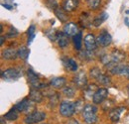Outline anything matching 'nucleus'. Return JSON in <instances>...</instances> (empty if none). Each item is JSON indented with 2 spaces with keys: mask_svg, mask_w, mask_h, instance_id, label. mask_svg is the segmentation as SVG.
I'll return each mask as SVG.
<instances>
[{
  "mask_svg": "<svg viewBox=\"0 0 129 124\" xmlns=\"http://www.w3.org/2000/svg\"><path fill=\"white\" fill-rule=\"evenodd\" d=\"M82 116L87 124H94L97 122V108L95 105L87 104L82 110Z\"/></svg>",
  "mask_w": 129,
  "mask_h": 124,
  "instance_id": "1",
  "label": "nucleus"
},
{
  "mask_svg": "<svg viewBox=\"0 0 129 124\" xmlns=\"http://www.w3.org/2000/svg\"><path fill=\"white\" fill-rule=\"evenodd\" d=\"M23 76L22 70L19 68H9L1 73V78L4 80H15Z\"/></svg>",
  "mask_w": 129,
  "mask_h": 124,
  "instance_id": "2",
  "label": "nucleus"
},
{
  "mask_svg": "<svg viewBox=\"0 0 129 124\" xmlns=\"http://www.w3.org/2000/svg\"><path fill=\"white\" fill-rule=\"evenodd\" d=\"M27 75H28L29 82H30V84H31V86H32L33 88L42 89V88H45V87H46V84L40 80L38 75H37L33 70L29 69V70L27 71Z\"/></svg>",
  "mask_w": 129,
  "mask_h": 124,
  "instance_id": "3",
  "label": "nucleus"
},
{
  "mask_svg": "<svg viewBox=\"0 0 129 124\" xmlns=\"http://www.w3.org/2000/svg\"><path fill=\"white\" fill-rule=\"evenodd\" d=\"M46 118V114L43 111H33L28 116L25 117V123L26 124H37L42 122Z\"/></svg>",
  "mask_w": 129,
  "mask_h": 124,
  "instance_id": "4",
  "label": "nucleus"
},
{
  "mask_svg": "<svg viewBox=\"0 0 129 124\" xmlns=\"http://www.w3.org/2000/svg\"><path fill=\"white\" fill-rule=\"evenodd\" d=\"M60 113L64 117H71L76 113L75 103L71 101H63L60 105Z\"/></svg>",
  "mask_w": 129,
  "mask_h": 124,
  "instance_id": "5",
  "label": "nucleus"
},
{
  "mask_svg": "<svg viewBox=\"0 0 129 124\" xmlns=\"http://www.w3.org/2000/svg\"><path fill=\"white\" fill-rule=\"evenodd\" d=\"M96 42H97V45L105 48V47H108L111 44V42H112V37H111V35L107 31L103 30V31L97 36Z\"/></svg>",
  "mask_w": 129,
  "mask_h": 124,
  "instance_id": "6",
  "label": "nucleus"
},
{
  "mask_svg": "<svg viewBox=\"0 0 129 124\" xmlns=\"http://www.w3.org/2000/svg\"><path fill=\"white\" fill-rule=\"evenodd\" d=\"M33 102L29 97H25L24 99H22L20 102H18L15 104V108L19 111V112H29L31 108H34Z\"/></svg>",
  "mask_w": 129,
  "mask_h": 124,
  "instance_id": "7",
  "label": "nucleus"
},
{
  "mask_svg": "<svg viewBox=\"0 0 129 124\" xmlns=\"http://www.w3.org/2000/svg\"><path fill=\"white\" fill-rule=\"evenodd\" d=\"M107 95H108V89L107 88H104V87L103 88H98L94 93L93 97H92V101L95 104H100L106 99Z\"/></svg>",
  "mask_w": 129,
  "mask_h": 124,
  "instance_id": "8",
  "label": "nucleus"
},
{
  "mask_svg": "<svg viewBox=\"0 0 129 124\" xmlns=\"http://www.w3.org/2000/svg\"><path fill=\"white\" fill-rule=\"evenodd\" d=\"M84 46L87 51H90V52L94 51L97 47L96 38L92 34H87L84 37Z\"/></svg>",
  "mask_w": 129,
  "mask_h": 124,
  "instance_id": "9",
  "label": "nucleus"
},
{
  "mask_svg": "<svg viewBox=\"0 0 129 124\" xmlns=\"http://www.w3.org/2000/svg\"><path fill=\"white\" fill-rule=\"evenodd\" d=\"M74 82L77 85V87H79V88L85 87L87 84V78H86L85 74L83 72H80L79 74H77V76L74 78Z\"/></svg>",
  "mask_w": 129,
  "mask_h": 124,
  "instance_id": "10",
  "label": "nucleus"
},
{
  "mask_svg": "<svg viewBox=\"0 0 129 124\" xmlns=\"http://www.w3.org/2000/svg\"><path fill=\"white\" fill-rule=\"evenodd\" d=\"M64 33L67 34L69 37H74L75 35H77L79 33V28H78L77 24H75L73 22H69L64 25Z\"/></svg>",
  "mask_w": 129,
  "mask_h": 124,
  "instance_id": "11",
  "label": "nucleus"
},
{
  "mask_svg": "<svg viewBox=\"0 0 129 124\" xmlns=\"http://www.w3.org/2000/svg\"><path fill=\"white\" fill-rule=\"evenodd\" d=\"M123 111H125V107H116V108L111 109L110 112H109V118H110V120L112 122H114V123L118 122L119 119H120V115L122 114Z\"/></svg>",
  "mask_w": 129,
  "mask_h": 124,
  "instance_id": "12",
  "label": "nucleus"
},
{
  "mask_svg": "<svg viewBox=\"0 0 129 124\" xmlns=\"http://www.w3.org/2000/svg\"><path fill=\"white\" fill-rule=\"evenodd\" d=\"M79 6V0H64L63 3V8L67 12L75 11Z\"/></svg>",
  "mask_w": 129,
  "mask_h": 124,
  "instance_id": "13",
  "label": "nucleus"
},
{
  "mask_svg": "<svg viewBox=\"0 0 129 124\" xmlns=\"http://www.w3.org/2000/svg\"><path fill=\"white\" fill-rule=\"evenodd\" d=\"M58 45L62 49H66L69 45V36L67 34H64V32H59L58 35Z\"/></svg>",
  "mask_w": 129,
  "mask_h": 124,
  "instance_id": "14",
  "label": "nucleus"
},
{
  "mask_svg": "<svg viewBox=\"0 0 129 124\" xmlns=\"http://www.w3.org/2000/svg\"><path fill=\"white\" fill-rule=\"evenodd\" d=\"M2 58L5 60H15L18 58V51L15 49H6L2 52Z\"/></svg>",
  "mask_w": 129,
  "mask_h": 124,
  "instance_id": "15",
  "label": "nucleus"
},
{
  "mask_svg": "<svg viewBox=\"0 0 129 124\" xmlns=\"http://www.w3.org/2000/svg\"><path fill=\"white\" fill-rule=\"evenodd\" d=\"M29 98L34 102L39 103L43 99V93L41 92L39 89H37V88H32L30 93H29Z\"/></svg>",
  "mask_w": 129,
  "mask_h": 124,
  "instance_id": "16",
  "label": "nucleus"
},
{
  "mask_svg": "<svg viewBox=\"0 0 129 124\" xmlns=\"http://www.w3.org/2000/svg\"><path fill=\"white\" fill-rule=\"evenodd\" d=\"M51 86L54 87V88H62L64 87V84H66V78L63 77H60V78H54L51 79V82H50Z\"/></svg>",
  "mask_w": 129,
  "mask_h": 124,
  "instance_id": "17",
  "label": "nucleus"
},
{
  "mask_svg": "<svg viewBox=\"0 0 129 124\" xmlns=\"http://www.w3.org/2000/svg\"><path fill=\"white\" fill-rule=\"evenodd\" d=\"M62 61L64 63V66L68 70H70V71H72V72H77V70H78V65H77V63L75 62V60L69 59V58H63Z\"/></svg>",
  "mask_w": 129,
  "mask_h": 124,
  "instance_id": "18",
  "label": "nucleus"
},
{
  "mask_svg": "<svg viewBox=\"0 0 129 124\" xmlns=\"http://www.w3.org/2000/svg\"><path fill=\"white\" fill-rule=\"evenodd\" d=\"M97 89L98 88L96 87L95 84H90L88 86H85L84 87V95H85V97L86 98H92Z\"/></svg>",
  "mask_w": 129,
  "mask_h": 124,
  "instance_id": "19",
  "label": "nucleus"
},
{
  "mask_svg": "<svg viewBox=\"0 0 129 124\" xmlns=\"http://www.w3.org/2000/svg\"><path fill=\"white\" fill-rule=\"evenodd\" d=\"M18 112H19V111H18L15 107H13V108L10 109V110L4 115V118L7 119V120H9V121H14V120L18 119V116H19Z\"/></svg>",
  "mask_w": 129,
  "mask_h": 124,
  "instance_id": "20",
  "label": "nucleus"
},
{
  "mask_svg": "<svg viewBox=\"0 0 129 124\" xmlns=\"http://www.w3.org/2000/svg\"><path fill=\"white\" fill-rule=\"evenodd\" d=\"M55 11V14L56 16L58 17V19L61 21V22H66L67 20H68V16H67V11L64 10V8H60V7H58L56 10H54Z\"/></svg>",
  "mask_w": 129,
  "mask_h": 124,
  "instance_id": "21",
  "label": "nucleus"
},
{
  "mask_svg": "<svg viewBox=\"0 0 129 124\" xmlns=\"http://www.w3.org/2000/svg\"><path fill=\"white\" fill-rule=\"evenodd\" d=\"M29 54H30V51L28 50L27 47H21L18 50V58H20L22 60H25V61L28 60Z\"/></svg>",
  "mask_w": 129,
  "mask_h": 124,
  "instance_id": "22",
  "label": "nucleus"
},
{
  "mask_svg": "<svg viewBox=\"0 0 129 124\" xmlns=\"http://www.w3.org/2000/svg\"><path fill=\"white\" fill-rule=\"evenodd\" d=\"M108 18V14L106 13V12H103V13H101L100 15H98L96 18H94V20H93V25L95 26V27H98V26H100L106 19Z\"/></svg>",
  "mask_w": 129,
  "mask_h": 124,
  "instance_id": "23",
  "label": "nucleus"
},
{
  "mask_svg": "<svg viewBox=\"0 0 129 124\" xmlns=\"http://www.w3.org/2000/svg\"><path fill=\"white\" fill-rule=\"evenodd\" d=\"M81 40H82V34H81V32H79L77 35H75L73 37L74 45H75V48L78 51H80L81 49Z\"/></svg>",
  "mask_w": 129,
  "mask_h": 124,
  "instance_id": "24",
  "label": "nucleus"
},
{
  "mask_svg": "<svg viewBox=\"0 0 129 124\" xmlns=\"http://www.w3.org/2000/svg\"><path fill=\"white\" fill-rule=\"evenodd\" d=\"M49 103L51 107H55L59 103V95L58 93H51L49 95Z\"/></svg>",
  "mask_w": 129,
  "mask_h": 124,
  "instance_id": "25",
  "label": "nucleus"
},
{
  "mask_svg": "<svg viewBox=\"0 0 129 124\" xmlns=\"http://www.w3.org/2000/svg\"><path fill=\"white\" fill-rule=\"evenodd\" d=\"M96 80L100 84H103V85H108V84H110V82H111L109 77H107V76H105V75H103V74H100L96 78Z\"/></svg>",
  "mask_w": 129,
  "mask_h": 124,
  "instance_id": "26",
  "label": "nucleus"
},
{
  "mask_svg": "<svg viewBox=\"0 0 129 124\" xmlns=\"http://www.w3.org/2000/svg\"><path fill=\"white\" fill-rule=\"evenodd\" d=\"M27 34H28V45H30L33 42V40L35 38V35H36V29H35V26L34 25H31L29 27Z\"/></svg>",
  "mask_w": 129,
  "mask_h": 124,
  "instance_id": "27",
  "label": "nucleus"
},
{
  "mask_svg": "<svg viewBox=\"0 0 129 124\" xmlns=\"http://www.w3.org/2000/svg\"><path fill=\"white\" fill-rule=\"evenodd\" d=\"M100 1L101 0H86V4L90 9L96 10L100 5Z\"/></svg>",
  "mask_w": 129,
  "mask_h": 124,
  "instance_id": "28",
  "label": "nucleus"
},
{
  "mask_svg": "<svg viewBox=\"0 0 129 124\" xmlns=\"http://www.w3.org/2000/svg\"><path fill=\"white\" fill-rule=\"evenodd\" d=\"M46 35L51 41H57L59 32H57L56 30H48L46 32Z\"/></svg>",
  "mask_w": 129,
  "mask_h": 124,
  "instance_id": "29",
  "label": "nucleus"
},
{
  "mask_svg": "<svg viewBox=\"0 0 129 124\" xmlns=\"http://www.w3.org/2000/svg\"><path fill=\"white\" fill-rule=\"evenodd\" d=\"M75 89L73 88V87H71V86H67V87H64L63 88V93H64V96H67V97H73L74 95H75Z\"/></svg>",
  "mask_w": 129,
  "mask_h": 124,
  "instance_id": "30",
  "label": "nucleus"
},
{
  "mask_svg": "<svg viewBox=\"0 0 129 124\" xmlns=\"http://www.w3.org/2000/svg\"><path fill=\"white\" fill-rule=\"evenodd\" d=\"M75 108H76V112H80V111H82L83 108H84V102L82 99H79L75 102Z\"/></svg>",
  "mask_w": 129,
  "mask_h": 124,
  "instance_id": "31",
  "label": "nucleus"
},
{
  "mask_svg": "<svg viewBox=\"0 0 129 124\" xmlns=\"http://www.w3.org/2000/svg\"><path fill=\"white\" fill-rule=\"evenodd\" d=\"M100 74H101V71H100L98 68H93V69L90 70V77L95 78V79H96V78Z\"/></svg>",
  "mask_w": 129,
  "mask_h": 124,
  "instance_id": "32",
  "label": "nucleus"
},
{
  "mask_svg": "<svg viewBox=\"0 0 129 124\" xmlns=\"http://www.w3.org/2000/svg\"><path fill=\"white\" fill-rule=\"evenodd\" d=\"M87 19H88V15H87L86 13H84V14L81 15V21H82V23H83L82 26H84V27H88V26H89L90 21H88Z\"/></svg>",
  "mask_w": 129,
  "mask_h": 124,
  "instance_id": "33",
  "label": "nucleus"
},
{
  "mask_svg": "<svg viewBox=\"0 0 129 124\" xmlns=\"http://www.w3.org/2000/svg\"><path fill=\"white\" fill-rule=\"evenodd\" d=\"M17 35H18V31H17L16 29H14L13 27L10 28V31L8 32V34H7V36L8 37H11V38L12 37H16Z\"/></svg>",
  "mask_w": 129,
  "mask_h": 124,
  "instance_id": "34",
  "label": "nucleus"
},
{
  "mask_svg": "<svg viewBox=\"0 0 129 124\" xmlns=\"http://www.w3.org/2000/svg\"><path fill=\"white\" fill-rule=\"evenodd\" d=\"M124 23L126 24V26L129 27V9L125 10L124 12Z\"/></svg>",
  "mask_w": 129,
  "mask_h": 124,
  "instance_id": "35",
  "label": "nucleus"
},
{
  "mask_svg": "<svg viewBox=\"0 0 129 124\" xmlns=\"http://www.w3.org/2000/svg\"><path fill=\"white\" fill-rule=\"evenodd\" d=\"M49 4H50V7L53 8L54 10H56V9L59 7V6H58V3H57L56 0H49Z\"/></svg>",
  "mask_w": 129,
  "mask_h": 124,
  "instance_id": "36",
  "label": "nucleus"
},
{
  "mask_svg": "<svg viewBox=\"0 0 129 124\" xmlns=\"http://www.w3.org/2000/svg\"><path fill=\"white\" fill-rule=\"evenodd\" d=\"M69 124H80L77 120H71L70 122H69Z\"/></svg>",
  "mask_w": 129,
  "mask_h": 124,
  "instance_id": "37",
  "label": "nucleus"
},
{
  "mask_svg": "<svg viewBox=\"0 0 129 124\" xmlns=\"http://www.w3.org/2000/svg\"><path fill=\"white\" fill-rule=\"evenodd\" d=\"M2 6H4V7H6L7 9H11L12 7L10 6V5H7V4H2Z\"/></svg>",
  "mask_w": 129,
  "mask_h": 124,
  "instance_id": "38",
  "label": "nucleus"
},
{
  "mask_svg": "<svg viewBox=\"0 0 129 124\" xmlns=\"http://www.w3.org/2000/svg\"><path fill=\"white\" fill-rule=\"evenodd\" d=\"M4 39H5V38H4V36H1V42H0V44H1V45H3V42H4Z\"/></svg>",
  "mask_w": 129,
  "mask_h": 124,
  "instance_id": "39",
  "label": "nucleus"
},
{
  "mask_svg": "<svg viewBox=\"0 0 129 124\" xmlns=\"http://www.w3.org/2000/svg\"><path fill=\"white\" fill-rule=\"evenodd\" d=\"M128 95H129V86H128Z\"/></svg>",
  "mask_w": 129,
  "mask_h": 124,
  "instance_id": "40",
  "label": "nucleus"
},
{
  "mask_svg": "<svg viewBox=\"0 0 129 124\" xmlns=\"http://www.w3.org/2000/svg\"><path fill=\"white\" fill-rule=\"evenodd\" d=\"M44 124H45V123H44Z\"/></svg>",
  "mask_w": 129,
  "mask_h": 124,
  "instance_id": "41",
  "label": "nucleus"
}]
</instances>
